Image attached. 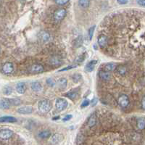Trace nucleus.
Instances as JSON below:
<instances>
[{"label":"nucleus","mask_w":145,"mask_h":145,"mask_svg":"<svg viewBox=\"0 0 145 145\" xmlns=\"http://www.w3.org/2000/svg\"><path fill=\"white\" fill-rule=\"evenodd\" d=\"M52 108V103L48 99L41 100L38 104V108L42 113H48Z\"/></svg>","instance_id":"nucleus-1"},{"label":"nucleus","mask_w":145,"mask_h":145,"mask_svg":"<svg viewBox=\"0 0 145 145\" xmlns=\"http://www.w3.org/2000/svg\"><path fill=\"white\" fill-rule=\"evenodd\" d=\"M68 103L67 102L66 99H63V98H58L57 99L56 102H55V106L57 110L59 111H63L65 110L67 107H68Z\"/></svg>","instance_id":"nucleus-2"},{"label":"nucleus","mask_w":145,"mask_h":145,"mask_svg":"<svg viewBox=\"0 0 145 145\" xmlns=\"http://www.w3.org/2000/svg\"><path fill=\"white\" fill-rule=\"evenodd\" d=\"M118 105L123 108H127L129 105V98L127 95L126 94H122L118 98Z\"/></svg>","instance_id":"nucleus-3"},{"label":"nucleus","mask_w":145,"mask_h":145,"mask_svg":"<svg viewBox=\"0 0 145 145\" xmlns=\"http://www.w3.org/2000/svg\"><path fill=\"white\" fill-rule=\"evenodd\" d=\"M13 131L10 129H2L0 130V139L3 140L10 139L13 136Z\"/></svg>","instance_id":"nucleus-4"},{"label":"nucleus","mask_w":145,"mask_h":145,"mask_svg":"<svg viewBox=\"0 0 145 145\" xmlns=\"http://www.w3.org/2000/svg\"><path fill=\"white\" fill-rule=\"evenodd\" d=\"M14 70V66L12 63H5V64L2 65V71L3 72L4 74L6 75H10L11 74Z\"/></svg>","instance_id":"nucleus-5"},{"label":"nucleus","mask_w":145,"mask_h":145,"mask_svg":"<svg viewBox=\"0 0 145 145\" xmlns=\"http://www.w3.org/2000/svg\"><path fill=\"white\" fill-rule=\"evenodd\" d=\"M29 71H30V73H33V74H38V73H43L44 71V68L43 65H42L34 64L30 67Z\"/></svg>","instance_id":"nucleus-6"},{"label":"nucleus","mask_w":145,"mask_h":145,"mask_svg":"<svg viewBox=\"0 0 145 145\" xmlns=\"http://www.w3.org/2000/svg\"><path fill=\"white\" fill-rule=\"evenodd\" d=\"M66 13H67V12H66V10H65V9H64V8H59V9H58V10H57L55 11V12H54V19H55L56 20H58V21H59V20H63L65 17V16L66 15Z\"/></svg>","instance_id":"nucleus-7"},{"label":"nucleus","mask_w":145,"mask_h":145,"mask_svg":"<svg viewBox=\"0 0 145 145\" xmlns=\"http://www.w3.org/2000/svg\"><path fill=\"white\" fill-rule=\"evenodd\" d=\"M17 112L21 115H28L33 112V108L32 106H23L18 108Z\"/></svg>","instance_id":"nucleus-8"},{"label":"nucleus","mask_w":145,"mask_h":145,"mask_svg":"<svg viewBox=\"0 0 145 145\" xmlns=\"http://www.w3.org/2000/svg\"><path fill=\"white\" fill-rule=\"evenodd\" d=\"M97 42H98L99 46L101 48H104V47H105L108 45V37L105 35L102 34L99 36H98Z\"/></svg>","instance_id":"nucleus-9"},{"label":"nucleus","mask_w":145,"mask_h":145,"mask_svg":"<svg viewBox=\"0 0 145 145\" xmlns=\"http://www.w3.org/2000/svg\"><path fill=\"white\" fill-rule=\"evenodd\" d=\"M11 107L10 101V99L7 98H2L0 99V109L2 110H7Z\"/></svg>","instance_id":"nucleus-10"},{"label":"nucleus","mask_w":145,"mask_h":145,"mask_svg":"<svg viewBox=\"0 0 145 145\" xmlns=\"http://www.w3.org/2000/svg\"><path fill=\"white\" fill-rule=\"evenodd\" d=\"M15 90L20 94H24L26 90V84L24 82H18L16 84V86H15Z\"/></svg>","instance_id":"nucleus-11"},{"label":"nucleus","mask_w":145,"mask_h":145,"mask_svg":"<svg viewBox=\"0 0 145 145\" xmlns=\"http://www.w3.org/2000/svg\"><path fill=\"white\" fill-rule=\"evenodd\" d=\"M63 135L59 134H55L52 136V138L50 139V143L54 145L57 144L63 140Z\"/></svg>","instance_id":"nucleus-12"},{"label":"nucleus","mask_w":145,"mask_h":145,"mask_svg":"<svg viewBox=\"0 0 145 145\" xmlns=\"http://www.w3.org/2000/svg\"><path fill=\"white\" fill-rule=\"evenodd\" d=\"M38 36V38L42 42H47L50 39L49 33L47 32V31H41V32L39 33Z\"/></svg>","instance_id":"nucleus-13"},{"label":"nucleus","mask_w":145,"mask_h":145,"mask_svg":"<svg viewBox=\"0 0 145 145\" xmlns=\"http://www.w3.org/2000/svg\"><path fill=\"white\" fill-rule=\"evenodd\" d=\"M116 68V65L114 63H108V64L104 65L101 67V70L102 71H105V72H110L113 71Z\"/></svg>","instance_id":"nucleus-14"},{"label":"nucleus","mask_w":145,"mask_h":145,"mask_svg":"<svg viewBox=\"0 0 145 145\" xmlns=\"http://www.w3.org/2000/svg\"><path fill=\"white\" fill-rule=\"evenodd\" d=\"M97 63V60H95V59H93V60H91L90 62H89L85 66V70L86 72H92L96 65Z\"/></svg>","instance_id":"nucleus-15"},{"label":"nucleus","mask_w":145,"mask_h":145,"mask_svg":"<svg viewBox=\"0 0 145 145\" xmlns=\"http://www.w3.org/2000/svg\"><path fill=\"white\" fill-rule=\"evenodd\" d=\"M31 88L35 92H39L42 90V86L38 81H33L31 84Z\"/></svg>","instance_id":"nucleus-16"},{"label":"nucleus","mask_w":145,"mask_h":145,"mask_svg":"<svg viewBox=\"0 0 145 145\" xmlns=\"http://www.w3.org/2000/svg\"><path fill=\"white\" fill-rule=\"evenodd\" d=\"M17 119L12 116H2L0 117V123H15Z\"/></svg>","instance_id":"nucleus-17"},{"label":"nucleus","mask_w":145,"mask_h":145,"mask_svg":"<svg viewBox=\"0 0 145 145\" xmlns=\"http://www.w3.org/2000/svg\"><path fill=\"white\" fill-rule=\"evenodd\" d=\"M49 64L52 65L58 66V65H62L63 60L61 59V58H59L58 57H51V58L49 59Z\"/></svg>","instance_id":"nucleus-18"},{"label":"nucleus","mask_w":145,"mask_h":145,"mask_svg":"<svg viewBox=\"0 0 145 145\" xmlns=\"http://www.w3.org/2000/svg\"><path fill=\"white\" fill-rule=\"evenodd\" d=\"M83 43H84V38H83V36L80 35L74 40L73 47L75 48H80L81 46L83 45Z\"/></svg>","instance_id":"nucleus-19"},{"label":"nucleus","mask_w":145,"mask_h":145,"mask_svg":"<svg viewBox=\"0 0 145 145\" xmlns=\"http://www.w3.org/2000/svg\"><path fill=\"white\" fill-rule=\"evenodd\" d=\"M57 86H58L59 89H65L67 87V85H68V81L65 78H61L57 81Z\"/></svg>","instance_id":"nucleus-20"},{"label":"nucleus","mask_w":145,"mask_h":145,"mask_svg":"<svg viewBox=\"0 0 145 145\" xmlns=\"http://www.w3.org/2000/svg\"><path fill=\"white\" fill-rule=\"evenodd\" d=\"M65 96L70 99L73 100V99H75L77 97H78V92L76 91V90H72V91L68 92Z\"/></svg>","instance_id":"nucleus-21"},{"label":"nucleus","mask_w":145,"mask_h":145,"mask_svg":"<svg viewBox=\"0 0 145 145\" xmlns=\"http://www.w3.org/2000/svg\"><path fill=\"white\" fill-rule=\"evenodd\" d=\"M99 77L102 78V80H104V81H108V80H110V77H111L110 73L105 72V71H102V70H100V71H99Z\"/></svg>","instance_id":"nucleus-22"},{"label":"nucleus","mask_w":145,"mask_h":145,"mask_svg":"<svg viewBox=\"0 0 145 145\" xmlns=\"http://www.w3.org/2000/svg\"><path fill=\"white\" fill-rule=\"evenodd\" d=\"M116 71L118 72L119 75H124L127 71V69L124 65H119L118 67H116Z\"/></svg>","instance_id":"nucleus-23"},{"label":"nucleus","mask_w":145,"mask_h":145,"mask_svg":"<svg viewBox=\"0 0 145 145\" xmlns=\"http://www.w3.org/2000/svg\"><path fill=\"white\" fill-rule=\"evenodd\" d=\"M137 126L139 129H144L145 126V120L144 118H140L137 120Z\"/></svg>","instance_id":"nucleus-24"},{"label":"nucleus","mask_w":145,"mask_h":145,"mask_svg":"<svg viewBox=\"0 0 145 145\" xmlns=\"http://www.w3.org/2000/svg\"><path fill=\"white\" fill-rule=\"evenodd\" d=\"M50 135H51V133L49 131H44L38 134V136L41 139H48L50 136Z\"/></svg>","instance_id":"nucleus-25"},{"label":"nucleus","mask_w":145,"mask_h":145,"mask_svg":"<svg viewBox=\"0 0 145 145\" xmlns=\"http://www.w3.org/2000/svg\"><path fill=\"white\" fill-rule=\"evenodd\" d=\"M2 93L5 95H10L12 93V89L11 88L10 86H6L2 89Z\"/></svg>","instance_id":"nucleus-26"},{"label":"nucleus","mask_w":145,"mask_h":145,"mask_svg":"<svg viewBox=\"0 0 145 145\" xmlns=\"http://www.w3.org/2000/svg\"><path fill=\"white\" fill-rule=\"evenodd\" d=\"M10 101L11 106H17V105H20L21 104V100L17 98L10 99Z\"/></svg>","instance_id":"nucleus-27"},{"label":"nucleus","mask_w":145,"mask_h":145,"mask_svg":"<svg viewBox=\"0 0 145 145\" xmlns=\"http://www.w3.org/2000/svg\"><path fill=\"white\" fill-rule=\"evenodd\" d=\"M90 4V2L89 1H87V0H81L78 2V5L79 6L82 7V8H86L88 7L89 5Z\"/></svg>","instance_id":"nucleus-28"},{"label":"nucleus","mask_w":145,"mask_h":145,"mask_svg":"<svg viewBox=\"0 0 145 145\" xmlns=\"http://www.w3.org/2000/svg\"><path fill=\"white\" fill-rule=\"evenodd\" d=\"M95 123H96V117H95V115H93L89 119L88 125H89V127H92V126H94L95 125Z\"/></svg>","instance_id":"nucleus-29"},{"label":"nucleus","mask_w":145,"mask_h":145,"mask_svg":"<svg viewBox=\"0 0 145 145\" xmlns=\"http://www.w3.org/2000/svg\"><path fill=\"white\" fill-rule=\"evenodd\" d=\"M96 28V26H91V28H89V31H88V34H89V40L92 39L93 37V35H94V29Z\"/></svg>","instance_id":"nucleus-30"},{"label":"nucleus","mask_w":145,"mask_h":145,"mask_svg":"<svg viewBox=\"0 0 145 145\" xmlns=\"http://www.w3.org/2000/svg\"><path fill=\"white\" fill-rule=\"evenodd\" d=\"M81 75L80 73H75L74 75H73V77H72V78H73V81H74V82H78V81H80L81 79Z\"/></svg>","instance_id":"nucleus-31"},{"label":"nucleus","mask_w":145,"mask_h":145,"mask_svg":"<svg viewBox=\"0 0 145 145\" xmlns=\"http://www.w3.org/2000/svg\"><path fill=\"white\" fill-rule=\"evenodd\" d=\"M86 53H84L83 54H81L80 55L77 59H75V62L76 63H82V62H84V59H86Z\"/></svg>","instance_id":"nucleus-32"},{"label":"nucleus","mask_w":145,"mask_h":145,"mask_svg":"<svg viewBox=\"0 0 145 145\" xmlns=\"http://www.w3.org/2000/svg\"><path fill=\"white\" fill-rule=\"evenodd\" d=\"M47 84L49 86L53 87V86H55V84H56V81H54V78H48V79L47 80Z\"/></svg>","instance_id":"nucleus-33"},{"label":"nucleus","mask_w":145,"mask_h":145,"mask_svg":"<svg viewBox=\"0 0 145 145\" xmlns=\"http://www.w3.org/2000/svg\"><path fill=\"white\" fill-rule=\"evenodd\" d=\"M77 67L76 65H70V66H68V67H65L64 68L61 69V70H59V72H63V71H66V70H70V69H73V68H75Z\"/></svg>","instance_id":"nucleus-34"},{"label":"nucleus","mask_w":145,"mask_h":145,"mask_svg":"<svg viewBox=\"0 0 145 145\" xmlns=\"http://www.w3.org/2000/svg\"><path fill=\"white\" fill-rule=\"evenodd\" d=\"M72 117H73L72 115H65L64 118H63V122L68 121V120H70V119L72 118Z\"/></svg>","instance_id":"nucleus-35"},{"label":"nucleus","mask_w":145,"mask_h":145,"mask_svg":"<svg viewBox=\"0 0 145 145\" xmlns=\"http://www.w3.org/2000/svg\"><path fill=\"white\" fill-rule=\"evenodd\" d=\"M89 105V101L88 99H85L84 102H82L81 107V108H86V107H87Z\"/></svg>","instance_id":"nucleus-36"},{"label":"nucleus","mask_w":145,"mask_h":145,"mask_svg":"<svg viewBox=\"0 0 145 145\" xmlns=\"http://www.w3.org/2000/svg\"><path fill=\"white\" fill-rule=\"evenodd\" d=\"M68 2V1H67V0H63V1H61V0H59V1H56V3L57 4H58L59 5H64L65 4H67Z\"/></svg>","instance_id":"nucleus-37"},{"label":"nucleus","mask_w":145,"mask_h":145,"mask_svg":"<svg viewBox=\"0 0 145 145\" xmlns=\"http://www.w3.org/2000/svg\"><path fill=\"white\" fill-rule=\"evenodd\" d=\"M117 2H118V4H120V5H126L129 2L128 1H120V0H118V1H117Z\"/></svg>","instance_id":"nucleus-38"},{"label":"nucleus","mask_w":145,"mask_h":145,"mask_svg":"<svg viewBox=\"0 0 145 145\" xmlns=\"http://www.w3.org/2000/svg\"><path fill=\"white\" fill-rule=\"evenodd\" d=\"M97 102V99L96 98H94V99H92V100H91V106H94V105H96Z\"/></svg>","instance_id":"nucleus-39"},{"label":"nucleus","mask_w":145,"mask_h":145,"mask_svg":"<svg viewBox=\"0 0 145 145\" xmlns=\"http://www.w3.org/2000/svg\"><path fill=\"white\" fill-rule=\"evenodd\" d=\"M137 3L141 6H144L145 5V1L144 0H141V1H137Z\"/></svg>","instance_id":"nucleus-40"},{"label":"nucleus","mask_w":145,"mask_h":145,"mask_svg":"<svg viewBox=\"0 0 145 145\" xmlns=\"http://www.w3.org/2000/svg\"><path fill=\"white\" fill-rule=\"evenodd\" d=\"M144 97H143V99H142V108H143V110H144Z\"/></svg>","instance_id":"nucleus-41"},{"label":"nucleus","mask_w":145,"mask_h":145,"mask_svg":"<svg viewBox=\"0 0 145 145\" xmlns=\"http://www.w3.org/2000/svg\"><path fill=\"white\" fill-rule=\"evenodd\" d=\"M59 116H57V117H56V118H52V120H57V119H59Z\"/></svg>","instance_id":"nucleus-42"}]
</instances>
